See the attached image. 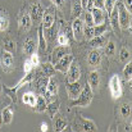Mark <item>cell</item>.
<instances>
[{"label":"cell","instance_id":"obj_1","mask_svg":"<svg viewBox=\"0 0 132 132\" xmlns=\"http://www.w3.org/2000/svg\"><path fill=\"white\" fill-rule=\"evenodd\" d=\"M92 96H94V91L86 84V86H84L78 97L72 100V106H82V108H87L92 101Z\"/></svg>","mask_w":132,"mask_h":132},{"label":"cell","instance_id":"obj_2","mask_svg":"<svg viewBox=\"0 0 132 132\" xmlns=\"http://www.w3.org/2000/svg\"><path fill=\"white\" fill-rule=\"evenodd\" d=\"M116 6H117V10H118L119 28H122V30H131V12H128L126 9L123 3L117 1Z\"/></svg>","mask_w":132,"mask_h":132},{"label":"cell","instance_id":"obj_3","mask_svg":"<svg viewBox=\"0 0 132 132\" xmlns=\"http://www.w3.org/2000/svg\"><path fill=\"white\" fill-rule=\"evenodd\" d=\"M109 90H110V95L113 99H119L123 94V87H122V81L121 77L118 75H113L110 81H109Z\"/></svg>","mask_w":132,"mask_h":132},{"label":"cell","instance_id":"obj_4","mask_svg":"<svg viewBox=\"0 0 132 132\" xmlns=\"http://www.w3.org/2000/svg\"><path fill=\"white\" fill-rule=\"evenodd\" d=\"M73 60H75V56L69 53V54L62 56V58L54 64V67H55L56 71H59V72H62V73H67V71H68V68H69V65L72 64Z\"/></svg>","mask_w":132,"mask_h":132},{"label":"cell","instance_id":"obj_5","mask_svg":"<svg viewBox=\"0 0 132 132\" xmlns=\"http://www.w3.org/2000/svg\"><path fill=\"white\" fill-rule=\"evenodd\" d=\"M81 77V69H80V64L77 62H72V64L69 65L68 71H67V82H76L80 81Z\"/></svg>","mask_w":132,"mask_h":132},{"label":"cell","instance_id":"obj_6","mask_svg":"<svg viewBox=\"0 0 132 132\" xmlns=\"http://www.w3.org/2000/svg\"><path fill=\"white\" fill-rule=\"evenodd\" d=\"M72 35L76 41H81L84 39V22L80 18H75L72 22Z\"/></svg>","mask_w":132,"mask_h":132},{"label":"cell","instance_id":"obj_7","mask_svg":"<svg viewBox=\"0 0 132 132\" xmlns=\"http://www.w3.org/2000/svg\"><path fill=\"white\" fill-rule=\"evenodd\" d=\"M82 90V85L80 84V81H76V82H67V95L71 100H75L78 97L80 92Z\"/></svg>","mask_w":132,"mask_h":132},{"label":"cell","instance_id":"obj_8","mask_svg":"<svg viewBox=\"0 0 132 132\" xmlns=\"http://www.w3.org/2000/svg\"><path fill=\"white\" fill-rule=\"evenodd\" d=\"M28 13L31 15L32 22H41V18H43V14H44V9H43L40 3H34L31 5V9H30Z\"/></svg>","mask_w":132,"mask_h":132},{"label":"cell","instance_id":"obj_9","mask_svg":"<svg viewBox=\"0 0 132 132\" xmlns=\"http://www.w3.org/2000/svg\"><path fill=\"white\" fill-rule=\"evenodd\" d=\"M90 13L92 15V19H94V24L95 26H99V24H103L105 23V13H104V9H100V8H91L90 9Z\"/></svg>","mask_w":132,"mask_h":132},{"label":"cell","instance_id":"obj_10","mask_svg":"<svg viewBox=\"0 0 132 132\" xmlns=\"http://www.w3.org/2000/svg\"><path fill=\"white\" fill-rule=\"evenodd\" d=\"M54 22H55V14L51 12V10H46L43 14V18H41V27L44 30L47 28H51L54 26Z\"/></svg>","mask_w":132,"mask_h":132},{"label":"cell","instance_id":"obj_11","mask_svg":"<svg viewBox=\"0 0 132 132\" xmlns=\"http://www.w3.org/2000/svg\"><path fill=\"white\" fill-rule=\"evenodd\" d=\"M67 54H69V46H60V45L56 46L53 51V55H51V63L55 64L62 56H64Z\"/></svg>","mask_w":132,"mask_h":132},{"label":"cell","instance_id":"obj_12","mask_svg":"<svg viewBox=\"0 0 132 132\" xmlns=\"http://www.w3.org/2000/svg\"><path fill=\"white\" fill-rule=\"evenodd\" d=\"M18 23H19V27H21L22 31H24V32H26V31H30V28H31V26H32V19H31L30 13H28V12L22 13V15L19 17Z\"/></svg>","mask_w":132,"mask_h":132},{"label":"cell","instance_id":"obj_13","mask_svg":"<svg viewBox=\"0 0 132 132\" xmlns=\"http://www.w3.org/2000/svg\"><path fill=\"white\" fill-rule=\"evenodd\" d=\"M87 62L91 67H97L101 62V54L99 49H92L87 55Z\"/></svg>","mask_w":132,"mask_h":132},{"label":"cell","instance_id":"obj_14","mask_svg":"<svg viewBox=\"0 0 132 132\" xmlns=\"http://www.w3.org/2000/svg\"><path fill=\"white\" fill-rule=\"evenodd\" d=\"M106 41H108V36H106V34H103L100 36H94L88 41V44L92 49H100V47H104Z\"/></svg>","mask_w":132,"mask_h":132},{"label":"cell","instance_id":"obj_15","mask_svg":"<svg viewBox=\"0 0 132 132\" xmlns=\"http://www.w3.org/2000/svg\"><path fill=\"white\" fill-rule=\"evenodd\" d=\"M88 86L91 87L92 91L97 90L99 85H100V75L97 71H91L90 75H88Z\"/></svg>","mask_w":132,"mask_h":132},{"label":"cell","instance_id":"obj_16","mask_svg":"<svg viewBox=\"0 0 132 132\" xmlns=\"http://www.w3.org/2000/svg\"><path fill=\"white\" fill-rule=\"evenodd\" d=\"M37 46H39V50L41 53H45L47 50V41H46V37H45L44 34V28L43 27H39L37 28Z\"/></svg>","mask_w":132,"mask_h":132},{"label":"cell","instance_id":"obj_17","mask_svg":"<svg viewBox=\"0 0 132 132\" xmlns=\"http://www.w3.org/2000/svg\"><path fill=\"white\" fill-rule=\"evenodd\" d=\"M109 15V23L113 28L114 32H119V23H118V10H117V6H114V9L108 14Z\"/></svg>","mask_w":132,"mask_h":132},{"label":"cell","instance_id":"obj_18","mask_svg":"<svg viewBox=\"0 0 132 132\" xmlns=\"http://www.w3.org/2000/svg\"><path fill=\"white\" fill-rule=\"evenodd\" d=\"M35 49H36V41L34 37H27L24 40V44H23V54L24 55H31L35 53Z\"/></svg>","mask_w":132,"mask_h":132},{"label":"cell","instance_id":"obj_19","mask_svg":"<svg viewBox=\"0 0 132 132\" xmlns=\"http://www.w3.org/2000/svg\"><path fill=\"white\" fill-rule=\"evenodd\" d=\"M1 63H3L4 68L10 69V68L13 67V63H14V59H13V53L4 50V51H3V54H1Z\"/></svg>","mask_w":132,"mask_h":132},{"label":"cell","instance_id":"obj_20","mask_svg":"<svg viewBox=\"0 0 132 132\" xmlns=\"http://www.w3.org/2000/svg\"><path fill=\"white\" fill-rule=\"evenodd\" d=\"M47 81H49V77H47V76H45L44 73L39 75V77L36 78V87H37V91L40 92V95H44L45 94Z\"/></svg>","mask_w":132,"mask_h":132},{"label":"cell","instance_id":"obj_21","mask_svg":"<svg viewBox=\"0 0 132 132\" xmlns=\"http://www.w3.org/2000/svg\"><path fill=\"white\" fill-rule=\"evenodd\" d=\"M36 99H37V95H36L35 92H32V91L24 92L23 96H22V101H23L26 105L31 106V108L35 106V104H36Z\"/></svg>","mask_w":132,"mask_h":132},{"label":"cell","instance_id":"obj_22","mask_svg":"<svg viewBox=\"0 0 132 132\" xmlns=\"http://www.w3.org/2000/svg\"><path fill=\"white\" fill-rule=\"evenodd\" d=\"M82 10H84V8H82L80 0H73L72 1V5H71V15H72V18L73 19L75 18H80Z\"/></svg>","mask_w":132,"mask_h":132},{"label":"cell","instance_id":"obj_23","mask_svg":"<svg viewBox=\"0 0 132 132\" xmlns=\"http://www.w3.org/2000/svg\"><path fill=\"white\" fill-rule=\"evenodd\" d=\"M46 106H47V101L43 95H37V99H36V104H35V109L37 113H44L46 112Z\"/></svg>","mask_w":132,"mask_h":132},{"label":"cell","instance_id":"obj_24","mask_svg":"<svg viewBox=\"0 0 132 132\" xmlns=\"http://www.w3.org/2000/svg\"><path fill=\"white\" fill-rule=\"evenodd\" d=\"M13 110L10 108H5L4 110H1V117H3V125H9L13 121Z\"/></svg>","mask_w":132,"mask_h":132},{"label":"cell","instance_id":"obj_25","mask_svg":"<svg viewBox=\"0 0 132 132\" xmlns=\"http://www.w3.org/2000/svg\"><path fill=\"white\" fill-rule=\"evenodd\" d=\"M116 50H117V46H116V43L113 40H109V41L105 43V45H104V53H105V55L113 56L116 54Z\"/></svg>","mask_w":132,"mask_h":132},{"label":"cell","instance_id":"obj_26","mask_svg":"<svg viewBox=\"0 0 132 132\" xmlns=\"http://www.w3.org/2000/svg\"><path fill=\"white\" fill-rule=\"evenodd\" d=\"M43 73H44L45 76H47V77H53V76H55L56 69H55L54 64L50 63V62L44 63V64H43Z\"/></svg>","mask_w":132,"mask_h":132},{"label":"cell","instance_id":"obj_27","mask_svg":"<svg viewBox=\"0 0 132 132\" xmlns=\"http://www.w3.org/2000/svg\"><path fill=\"white\" fill-rule=\"evenodd\" d=\"M81 128L84 131H97V126L95 125L94 121L91 119H86V118H82V125H81Z\"/></svg>","mask_w":132,"mask_h":132},{"label":"cell","instance_id":"obj_28","mask_svg":"<svg viewBox=\"0 0 132 132\" xmlns=\"http://www.w3.org/2000/svg\"><path fill=\"white\" fill-rule=\"evenodd\" d=\"M58 109H59V103H58V101L53 100V101L47 103L46 112H49V114H50V117H51V118H54V117H55V114L58 113Z\"/></svg>","mask_w":132,"mask_h":132},{"label":"cell","instance_id":"obj_29","mask_svg":"<svg viewBox=\"0 0 132 132\" xmlns=\"http://www.w3.org/2000/svg\"><path fill=\"white\" fill-rule=\"evenodd\" d=\"M119 113L122 116V118L127 119L131 117V104L130 103H123L121 105V109H119Z\"/></svg>","mask_w":132,"mask_h":132},{"label":"cell","instance_id":"obj_30","mask_svg":"<svg viewBox=\"0 0 132 132\" xmlns=\"http://www.w3.org/2000/svg\"><path fill=\"white\" fill-rule=\"evenodd\" d=\"M123 77H125V80H126L127 82H131V80H132V63H131V60L127 62L126 65H125V68H123Z\"/></svg>","mask_w":132,"mask_h":132},{"label":"cell","instance_id":"obj_31","mask_svg":"<svg viewBox=\"0 0 132 132\" xmlns=\"http://www.w3.org/2000/svg\"><path fill=\"white\" fill-rule=\"evenodd\" d=\"M119 60L123 62V63H127V62L131 60V53H130L128 49H126V47L121 49V51H119Z\"/></svg>","mask_w":132,"mask_h":132},{"label":"cell","instance_id":"obj_32","mask_svg":"<svg viewBox=\"0 0 132 132\" xmlns=\"http://www.w3.org/2000/svg\"><path fill=\"white\" fill-rule=\"evenodd\" d=\"M65 128H67L65 121H64L63 118H56V121H55V123H54V130L60 132V131H64Z\"/></svg>","mask_w":132,"mask_h":132},{"label":"cell","instance_id":"obj_33","mask_svg":"<svg viewBox=\"0 0 132 132\" xmlns=\"http://www.w3.org/2000/svg\"><path fill=\"white\" fill-rule=\"evenodd\" d=\"M58 44L60 46H69V37L64 34V32H60L58 35V39H56Z\"/></svg>","mask_w":132,"mask_h":132},{"label":"cell","instance_id":"obj_34","mask_svg":"<svg viewBox=\"0 0 132 132\" xmlns=\"http://www.w3.org/2000/svg\"><path fill=\"white\" fill-rule=\"evenodd\" d=\"M106 24L103 23V24H99V26H94V36H100L103 34H106Z\"/></svg>","mask_w":132,"mask_h":132},{"label":"cell","instance_id":"obj_35","mask_svg":"<svg viewBox=\"0 0 132 132\" xmlns=\"http://www.w3.org/2000/svg\"><path fill=\"white\" fill-rule=\"evenodd\" d=\"M84 37L87 41L94 37V26H84Z\"/></svg>","mask_w":132,"mask_h":132},{"label":"cell","instance_id":"obj_36","mask_svg":"<svg viewBox=\"0 0 132 132\" xmlns=\"http://www.w3.org/2000/svg\"><path fill=\"white\" fill-rule=\"evenodd\" d=\"M117 1H118V0H104V10L109 14V13L114 9Z\"/></svg>","mask_w":132,"mask_h":132},{"label":"cell","instance_id":"obj_37","mask_svg":"<svg viewBox=\"0 0 132 132\" xmlns=\"http://www.w3.org/2000/svg\"><path fill=\"white\" fill-rule=\"evenodd\" d=\"M4 50L13 53V51L15 50V43H14L12 39H5V40H4Z\"/></svg>","mask_w":132,"mask_h":132},{"label":"cell","instance_id":"obj_38","mask_svg":"<svg viewBox=\"0 0 132 132\" xmlns=\"http://www.w3.org/2000/svg\"><path fill=\"white\" fill-rule=\"evenodd\" d=\"M9 26V18L6 15H0V32L5 31Z\"/></svg>","mask_w":132,"mask_h":132},{"label":"cell","instance_id":"obj_39","mask_svg":"<svg viewBox=\"0 0 132 132\" xmlns=\"http://www.w3.org/2000/svg\"><path fill=\"white\" fill-rule=\"evenodd\" d=\"M34 68H35V67H34V64L31 63L30 59H27V60L23 63V71H24V73H30V72H32Z\"/></svg>","mask_w":132,"mask_h":132},{"label":"cell","instance_id":"obj_40","mask_svg":"<svg viewBox=\"0 0 132 132\" xmlns=\"http://www.w3.org/2000/svg\"><path fill=\"white\" fill-rule=\"evenodd\" d=\"M84 26H95L94 24V19H92V15L90 13V10H87V13L85 14V24Z\"/></svg>","mask_w":132,"mask_h":132},{"label":"cell","instance_id":"obj_41","mask_svg":"<svg viewBox=\"0 0 132 132\" xmlns=\"http://www.w3.org/2000/svg\"><path fill=\"white\" fill-rule=\"evenodd\" d=\"M30 60H31V63L34 64V67H39V64H40V58H39V55H37L36 53H34V54L30 55Z\"/></svg>","mask_w":132,"mask_h":132},{"label":"cell","instance_id":"obj_42","mask_svg":"<svg viewBox=\"0 0 132 132\" xmlns=\"http://www.w3.org/2000/svg\"><path fill=\"white\" fill-rule=\"evenodd\" d=\"M51 3L56 8H63V5L65 4V0H51Z\"/></svg>","mask_w":132,"mask_h":132},{"label":"cell","instance_id":"obj_43","mask_svg":"<svg viewBox=\"0 0 132 132\" xmlns=\"http://www.w3.org/2000/svg\"><path fill=\"white\" fill-rule=\"evenodd\" d=\"M94 6L104 9V0H94Z\"/></svg>","mask_w":132,"mask_h":132},{"label":"cell","instance_id":"obj_44","mask_svg":"<svg viewBox=\"0 0 132 132\" xmlns=\"http://www.w3.org/2000/svg\"><path fill=\"white\" fill-rule=\"evenodd\" d=\"M123 5L126 6V9H127L128 12H131L132 10V0H125Z\"/></svg>","mask_w":132,"mask_h":132},{"label":"cell","instance_id":"obj_45","mask_svg":"<svg viewBox=\"0 0 132 132\" xmlns=\"http://www.w3.org/2000/svg\"><path fill=\"white\" fill-rule=\"evenodd\" d=\"M40 130H41L43 132H46L47 130H49V126H47L45 122H43V123H41V126H40Z\"/></svg>","mask_w":132,"mask_h":132},{"label":"cell","instance_id":"obj_46","mask_svg":"<svg viewBox=\"0 0 132 132\" xmlns=\"http://www.w3.org/2000/svg\"><path fill=\"white\" fill-rule=\"evenodd\" d=\"M80 3H81L82 8H84V9H86V6H87V0H80Z\"/></svg>","mask_w":132,"mask_h":132},{"label":"cell","instance_id":"obj_47","mask_svg":"<svg viewBox=\"0 0 132 132\" xmlns=\"http://www.w3.org/2000/svg\"><path fill=\"white\" fill-rule=\"evenodd\" d=\"M3 126V117H1V109H0V127Z\"/></svg>","mask_w":132,"mask_h":132},{"label":"cell","instance_id":"obj_48","mask_svg":"<svg viewBox=\"0 0 132 132\" xmlns=\"http://www.w3.org/2000/svg\"><path fill=\"white\" fill-rule=\"evenodd\" d=\"M0 95H1V90H0Z\"/></svg>","mask_w":132,"mask_h":132}]
</instances>
